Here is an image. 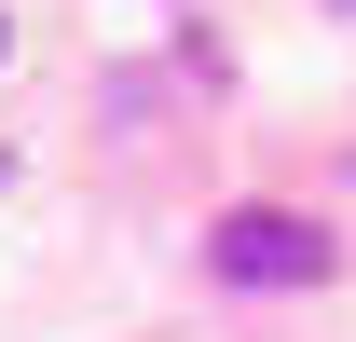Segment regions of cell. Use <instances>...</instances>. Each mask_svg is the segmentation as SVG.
Returning a JSON list of instances; mask_svg holds the SVG:
<instances>
[{"label":"cell","mask_w":356,"mask_h":342,"mask_svg":"<svg viewBox=\"0 0 356 342\" xmlns=\"http://www.w3.org/2000/svg\"><path fill=\"white\" fill-rule=\"evenodd\" d=\"M0 178H14V165H0Z\"/></svg>","instance_id":"cell-2"},{"label":"cell","mask_w":356,"mask_h":342,"mask_svg":"<svg viewBox=\"0 0 356 342\" xmlns=\"http://www.w3.org/2000/svg\"><path fill=\"white\" fill-rule=\"evenodd\" d=\"M206 274H220V288H315V274H329V233L288 219V206H233L220 233H206Z\"/></svg>","instance_id":"cell-1"}]
</instances>
